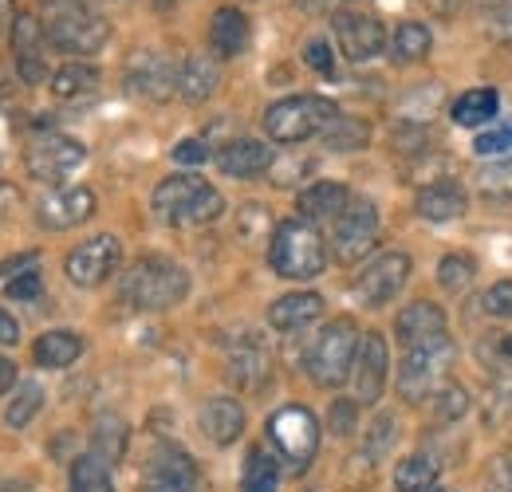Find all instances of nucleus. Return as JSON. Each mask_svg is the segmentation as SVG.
I'll list each match as a JSON object with an SVG mask.
<instances>
[{
  "mask_svg": "<svg viewBox=\"0 0 512 492\" xmlns=\"http://www.w3.org/2000/svg\"><path fill=\"white\" fill-rule=\"evenodd\" d=\"M154 217L162 225H174V229H197V225H213L221 213H225V197L221 189L197 178V174H170L154 185Z\"/></svg>",
  "mask_w": 512,
  "mask_h": 492,
  "instance_id": "f257e3e1",
  "label": "nucleus"
},
{
  "mask_svg": "<svg viewBox=\"0 0 512 492\" xmlns=\"http://www.w3.org/2000/svg\"><path fill=\"white\" fill-rule=\"evenodd\" d=\"M119 296L138 311L178 308L190 296V272L170 256H142L123 272Z\"/></svg>",
  "mask_w": 512,
  "mask_h": 492,
  "instance_id": "f03ea898",
  "label": "nucleus"
},
{
  "mask_svg": "<svg viewBox=\"0 0 512 492\" xmlns=\"http://www.w3.org/2000/svg\"><path fill=\"white\" fill-rule=\"evenodd\" d=\"M40 24L52 48L67 56H95L111 28L87 0H40Z\"/></svg>",
  "mask_w": 512,
  "mask_h": 492,
  "instance_id": "7ed1b4c3",
  "label": "nucleus"
},
{
  "mask_svg": "<svg viewBox=\"0 0 512 492\" xmlns=\"http://www.w3.org/2000/svg\"><path fill=\"white\" fill-rule=\"evenodd\" d=\"M268 264L280 280H296V284L316 280L327 268V245H323L320 229L304 217L280 221L268 241Z\"/></svg>",
  "mask_w": 512,
  "mask_h": 492,
  "instance_id": "20e7f679",
  "label": "nucleus"
},
{
  "mask_svg": "<svg viewBox=\"0 0 512 492\" xmlns=\"http://www.w3.org/2000/svg\"><path fill=\"white\" fill-rule=\"evenodd\" d=\"M359 327L351 315H339L331 323H323L320 335L312 339L308 347V378L320 386V390H339L347 378H351V367H355V355H359Z\"/></svg>",
  "mask_w": 512,
  "mask_h": 492,
  "instance_id": "39448f33",
  "label": "nucleus"
},
{
  "mask_svg": "<svg viewBox=\"0 0 512 492\" xmlns=\"http://www.w3.org/2000/svg\"><path fill=\"white\" fill-rule=\"evenodd\" d=\"M339 119V107L323 95H288L276 99L264 111V134L280 146H296L308 138H320L327 126Z\"/></svg>",
  "mask_w": 512,
  "mask_h": 492,
  "instance_id": "423d86ee",
  "label": "nucleus"
},
{
  "mask_svg": "<svg viewBox=\"0 0 512 492\" xmlns=\"http://www.w3.org/2000/svg\"><path fill=\"white\" fill-rule=\"evenodd\" d=\"M457 359V343L449 335H438L422 347H410L402 367H398V394L406 402H422V398H434L442 386H446V374L453 370Z\"/></svg>",
  "mask_w": 512,
  "mask_h": 492,
  "instance_id": "0eeeda50",
  "label": "nucleus"
},
{
  "mask_svg": "<svg viewBox=\"0 0 512 492\" xmlns=\"http://www.w3.org/2000/svg\"><path fill=\"white\" fill-rule=\"evenodd\" d=\"M268 441L292 473H304L320 453V422L308 406H280L268 418Z\"/></svg>",
  "mask_w": 512,
  "mask_h": 492,
  "instance_id": "6e6552de",
  "label": "nucleus"
},
{
  "mask_svg": "<svg viewBox=\"0 0 512 492\" xmlns=\"http://www.w3.org/2000/svg\"><path fill=\"white\" fill-rule=\"evenodd\" d=\"M379 241V205L363 193H351L347 209L331 225V256L335 264H359Z\"/></svg>",
  "mask_w": 512,
  "mask_h": 492,
  "instance_id": "1a4fd4ad",
  "label": "nucleus"
},
{
  "mask_svg": "<svg viewBox=\"0 0 512 492\" xmlns=\"http://www.w3.org/2000/svg\"><path fill=\"white\" fill-rule=\"evenodd\" d=\"M83 162H87V146H83L79 138L56 134V130L32 138L28 150H24V170H28V178L48 182V185L64 182L67 174H75Z\"/></svg>",
  "mask_w": 512,
  "mask_h": 492,
  "instance_id": "9d476101",
  "label": "nucleus"
},
{
  "mask_svg": "<svg viewBox=\"0 0 512 492\" xmlns=\"http://www.w3.org/2000/svg\"><path fill=\"white\" fill-rule=\"evenodd\" d=\"M410 280V256L406 252H383L375 256L351 284V296L363 308H386L390 300H398V292Z\"/></svg>",
  "mask_w": 512,
  "mask_h": 492,
  "instance_id": "9b49d317",
  "label": "nucleus"
},
{
  "mask_svg": "<svg viewBox=\"0 0 512 492\" xmlns=\"http://www.w3.org/2000/svg\"><path fill=\"white\" fill-rule=\"evenodd\" d=\"M119 260H123L119 237L99 233V237H91V241H83V245H75L67 252L64 272L75 288H99L107 276H115Z\"/></svg>",
  "mask_w": 512,
  "mask_h": 492,
  "instance_id": "f8f14e48",
  "label": "nucleus"
},
{
  "mask_svg": "<svg viewBox=\"0 0 512 492\" xmlns=\"http://www.w3.org/2000/svg\"><path fill=\"white\" fill-rule=\"evenodd\" d=\"M8 36H12V56H16V75L28 83V87H40L44 79L52 83V63L44 56V24H40V16H32V12H16V20H12V28H8Z\"/></svg>",
  "mask_w": 512,
  "mask_h": 492,
  "instance_id": "ddd939ff",
  "label": "nucleus"
},
{
  "mask_svg": "<svg viewBox=\"0 0 512 492\" xmlns=\"http://www.w3.org/2000/svg\"><path fill=\"white\" fill-rule=\"evenodd\" d=\"M331 28H335V40H339V52H343L351 63H371L383 56L386 28L379 16L343 8V12H335Z\"/></svg>",
  "mask_w": 512,
  "mask_h": 492,
  "instance_id": "4468645a",
  "label": "nucleus"
},
{
  "mask_svg": "<svg viewBox=\"0 0 512 492\" xmlns=\"http://www.w3.org/2000/svg\"><path fill=\"white\" fill-rule=\"evenodd\" d=\"M127 91L150 103H170L178 95V63L162 52H134L127 60Z\"/></svg>",
  "mask_w": 512,
  "mask_h": 492,
  "instance_id": "2eb2a0df",
  "label": "nucleus"
},
{
  "mask_svg": "<svg viewBox=\"0 0 512 492\" xmlns=\"http://www.w3.org/2000/svg\"><path fill=\"white\" fill-rule=\"evenodd\" d=\"M95 205L99 201H95V193L87 185H60V189H52L36 205V225L44 233H67V229L91 221L95 217Z\"/></svg>",
  "mask_w": 512,
  "mask_h": 492,
  "instance_id": "dca6fc26",
  "label": "nucleus"
},
{
  "mask_svg": "<svg viewBox=\"0 0 512 492\" xmlns=\"http://www.w3.org/2000/svg\"><path fill=\"white\" fill-rule=\"evenodd\" d=\"M197 489V465L186 449L162 441L142 473V492H193Z\"/></svg>",
  "mask_w": 512,
  "mask_h": 492,
  "instance_id": "f3484780",
  "label": "nucleus"
},
{
  "mask_svg": "<svg viewBox=\"0 0 512 492\" xmlns=\"http://www.w3.org/2000/svg\"><path fill=\"white\" fill-rule=\"evenodd\" d=\"M386 370H390V351L379 331H367L359 339V355L351 367V382H355V402L359 406H375L386 390Z\"/></svg>",
  "mask_w": 512,
  "mask_h": 492,
  "instance_id": "a211bd4d",
  "label": "nucleus"
},
{
  "mask_svg": "<svg viewBox=\"0 0 512 492\" xmlns=\"http://www.w3.org/2000/svg\"><path fill=\"white\" fill-rule=\"evenodd\" d=\"M414 209L422 221H434V225H446L465 217L469 209V197H465V185L453 182V178H438V182H426L414 197Z\"/></svg>",
  "mask_w": 512,
  "mask_h": 492,
  "instance_id": "6ab92c4d",
  "label": "nucleus"
},
{
  "mask_svg": "<svg viewBox=\"0 0 512 492\" xmlns=\"http://www.w3.org/2000/svg\"><path fill=\"white\" fill-rule=\"evenodd\" d=\"M249 40H253V28H249V16L233 4H221L209 20V48L217 60H237L249 52Z\"/></svg>",
  "mask_w": 512,
  "mask_h": 492,
  "instance_id": "aec40b11",
  "label": "nucleus"
},
{
  "mask_svg": "<svg viewBox=\"0 0 512 492\" xmlns=\"http://www.w3.org/2000/svg\"><path fill=\"white\" fill-rule=\"evenodd\" d=\"M276 162V154L256 142V138H233L217 150V170L225 178H256V174H268Z\"/></svg>",
  "mask_w": 512,
  "mask_h": 492,
  "instance_id": "412c9836",
  "label": "nucleus"
},
{
  "mask_svg": "<svg viewBox=\"0 0 512 492\" xmlns=\"http://www.w3.org/2000/svg\"><path fill=\"white\" fill-rule=\"evenodd\" d=\"M394 335H398V343H402L406 351H410V347H422V343L446 335V311L438 308V304H430V300H418V304L398 311Z\"/></svg>",
  "mask_w": 512,
  "mask_h": 492,
  "instance_id": "4be33fe9",
  "label": "nucleus"
},
{
  "mask_svg": "<svg viewBox=\"0 0 512 492\" xmlns=\"http://www.w3.org/2000/svg\"><path fill=\"white\" fill-rule=\"evenodd\" d=\"M197 426L201 433L213 441V445H233L241 433H245V406L233 398V394H221V398H209L197 414Z\"/></svg>",
  "mask_w": 512,
  "mask_h": 492,
  "instance_id": "5701e85b",
  "label": "nucleus"
},
{
  "mask_svg": "<svg viewBox=\"0 0 512 492\" xmlns=\"http://www.w3.org/2000/svg\"><path fill=\"white\" fill-rule=\"evenodd\" d=\"M221 87V63L217 56H186L178 63V99L190 103V107H201L217 95Z\"/></svg>",
  "mask_w": 512,
  "mask_h": 492,
  "instance_id": "b1692460",
  "label": "nucleus"
},
{
  "mask_svg": "<svg viewBox=\"0 0 512 492\" xmlns=\"http://www.w3.org/2000/svg\"><path fill=\"white\" fill-rule=\"evenodd\" d=\"M347 201H351V189L343 182H312L296 197V209L304 221H312L320 229V225H335V217L347 209Z\"/></svg>",
  "mask_w": 512,
  "mask_h": 492,
  "instance_id": "393cba45",
  "label": "nucleus"
},
{
  "mask_svg": "<svg viewBox=\"0 0 512 492\" xmlns=\"http://www.w3.org/2000/svg\"><path fill=\"white\" fill-rule=\"evenodd\" d=\"M225 378L237 386V390H264L268 378H272V355L260 347V343H241L233 347L229 355V367H225Z\"/></svg>",
  "mask_w": 512,
  "mask_h": 492,
  "instance_id": "a878e982",
  "label": "nucleus"
},
{
  "mask_svg": "<svg viewBox=\"0 0 512 492\" xmlns=\"http://www.w3.org/2000/svg\"><path fill=\"white\" fill-rule=\"evenodd\" d=\"M323 315L320 292H288L268 308V323L276 331H304L308 323H316Z\"/></svg>",
  "mask_w": 512,
  "mask_h": 492,
  "instance_id": "bb28decb",
  "label": "nucleus"
},
{
  "mask_svg": "<svg viewBox=\"0 0 512 492\" xmlns=\"http://www.w3.org/2000/svg\"><path fill=\"white\" fill-rule=\"evenodd\" d=\"M130 445V426L123 414H99L95 418V426H91V453L99 457V461H107V465H119L123 461V453H127Z\"/></svg>",
  "mask_w": 512,
  "mask_h": 492,
  "instance_id": "cd10ccee",
  "label": "nucleus"
},
{
  "mask_svg": "<svg viewBox=\"0 0 512 492\" xmlns=\"http://www.w3.org/2000/svg\"><path fill=\"white\" fill-rule=\"evenodd\" d=\"M83 355V335L75 331H44L32 347V359L44 370H64Z\"/></svg>",
  "mask_w": 512,
  "mask_h": 492,
  "instance_id": "c85d7f7f",
  "label": "nucleus"
},
{
  "mask_svg": "<svg viewBox=\"0 0 512 492\" xmlns=\"http://www.w3.org/2000/svg\"><path fill=\"white\" fill-rule=\"evenodd\" d=\"M497 107H501V95L493 87H473V91L453 99L449 115H453L457 126H485L497 119Z\"/></svg>",
  "mask_w": 512,
  "mask_h": 492,
  "instance_id": "c756f323",
  "label": "nucleus"
},
{
  "mask_svg": "<svg viewBox=\"0 0 512 492\" xmlns=\"http://www.w3.org/2000/svg\"><path fill=\"white\" fill-rule=\"evenodd\" d=\"M99 83H103V75H99L95 63L71 60V63H64V67H56V75H52V95H56V99H83V95H91Z\"/></svg>",
  "mask_w": 512,
  "mask_h": 492,
  "instance_id": "7c9ffc66",
  "label": "nucleus"
},
{
  "mask_svg": "<svg viewBox=\"0 0 512 492\" xmlns=\"http://www.w3.org/2000/svg\"><path fill=\"white\" fill-rule=\"evenodd\" d=\"M430 48H434V32H430L426 24H418V20L398 24V28H394V36H390V60L394 63L426 60V56H430Z\"/></svg>",
  "mask_w": 512,
  "mask_h": 492,
  "instance_id": "2f4dec72",
  "label": "nucleus"
},
{
  "mask_svg": "<svg viewBox=\"0 0 512 492\" xmlns=\"http://www.w3.org/2000/svg\"><path fill=\"white\" fill-rule=\"evenodd\" d=\"M320 138H323V146L335 150V154H355V150H367L371 126H367V119H355V115H343V111H339V119L327 126Z\"/></svg>",
  "mask_w": 512,
  "mask_h": 492,
  "instance_id": "473e14b6",
  "label": "nucleus"
},
{
  "mask_svg": "<svg viewBox=\"0 0 512 492\" xmlns=\"http://www.w3.org/2000/svg\"><path fill=\"white\" fill-rule=\"evenodd\" d=\"M280 489V457L268 449H249L245 473H241V492H276Z\"/></svg>",
  "mask_w": 512,
  "mask_h": 492,
  "instance_id": "72a5a7b5",
  "label": "nucleus"
},
{
  "mask_svg": "<svg viewBox=\"0 0 512 492\" xmlns=\"http://www.w3.org/2000/svg\"><path fill=\"white\" fill-rule=\"evenodd\" d=\"M71 492H115L111 465L99 461L95 453H83L71 461Z\"/></svg>",
  "mask_w": 512,
  "mask_h": 492,
  "instance_id": "f704fd0d",
  "label": "nucleus"
},
{
  "mask_svg": "<svg viewBox=\"0 0 512 492\" xmlns=\"http://www.w3.org/2000/svg\"><path fill=\"white\" fill-rule=\"evenodd\" d=\"M40 406H44V386L40 382H20L12 390V402L4 406V426L8 430H24L40 414Z\"/></svg>",
  "mask_w": 512,
  "mask_h": 492,
  "instance_id": "c9c22d12",
  "label": "nucleus"
},
{
  "mask_svg": "<svg viewBox=\"0 0 512 492\" xmlns=\"http://www.w3.org/2000/svg\"><path fill=\"white\" fill-rule=\"evenodd\" d=\"M438 485V461L434 457H406L394 469V489L398 492H434Z\"/></svg>",
  "mask_w": 512,
  "mask_h": 492,
  "instance_id": "e433bc0d",
  "label": "nucleus"
},
{
  "mask_svg": "<svg viewBox=\"0 0 512 492\" xmlns=\"http://www.w3.org/2000/svg\"><path fill=\"white\" fill-rule=\"evenodd\" d=\"M473 276H477V260L465 256V252H449L446 260L438 264V284H442V292H449V296H461L473 284Z\"/></svg>",
  "mask_w": 512,
  "mask_h": 492,
  "instance_id": "4c0bfd02",
  "label": "nucleus"
},
{
  "mask_svg": "<svg viewBox=\"0 0 512 492\" xmlns=\"http://www.w3.org/2000/svg\"><path fill=\"white\" fill-rule=\"evenodd\" d=\"M469 414V390L457 386V382H446L438 394H434V418L438 422H461Z\"/></svg>",
  "mask_w": 512,
  "mask_h": 492,
  "instance_id": "58836bf2",
  "label": "nucleus"
},
{
  "mask_svg": "<svg viewBox=\"0 0 512 492\" xmlns=\"http://www.w3.org/2000/svg\"><path fill=\"white\" fill-rule=\"evenodd\" d=\"M473 150L481 158H505V154H512V119H501V123L489 126V130H481L477 142H473Z\"/></svg>",
  "mask_w": 512,
  "mask_h": 492,
  "instance_id": "ea45409f",
  "label": "nucleus"
},
{
  "mask_svg": "<svg viewBox=\"0 0 512 492\" xmlns=\"http://www.w3.org/2000/svg\"><path fill=\"white\" fill-rule=\"evenodd\" d=\"M485 492H512V445L489 457V469H485Z\"/></svg>",
  "mask_w": 512,
  "mask_h": 492,
  "instance_id": "a19ab883",
  "label": "nucleus"
},
{
  "mask_svg": "<svg viewBox=\"0 0 512 492\" xmlns=\"http://www.w3.org/2000/svg\"><path fill=\"white\" fill-rule=\"evenodd\" d=\"M390 445H394V418H390V414H379V418L371 422V430H367L363 453H367V461H379Z\"/></svg>",
  "mask_w": 512,
  "mask_h": 492,
  "instance_id": "79ce46f5",
  "label": "nucleus"
},
{
  "mask_svg": "<svg viewBox=\"0 0 512 492\" xmlns=\"http://www.w3.org/2000/svg\"><path fill=\"white\" fill-rule=\"evenodd\" d=\"M327 426H331L335 437H351L355 426H359V402H355V398H339V402H331Z\"/></svg>",
  "mask_w": 512,
  "mask_h": 492,
  "instance_id": "37998d69",
  "label": "nucleus"
},
{
  "mask_svg": "<svg viewBox=\"0 0 512 492\" xmlns=\"http://www.w3.org/2000/svg\"><path fill=\"white\" fill-rule=\"evenodd\" d=\"M477 185L485 197H512V158L501 166H489L477 174Z\"/></svg>",
  "mask_w": 512,
  "mask_h": 492,
  "instance_id": "c03bdc74",
  "label": "nucleus"
},
{
  "mask_svg": "<svg viewBox=\"0 0 512 492\" xmlns=\"http://www.w3.org/2000/svg\"><path fill=\"white\" fill-rule=\"evenodd\" d=\"M40 292H44V272L40 268H28V272H20L16 280L4 284L8 300H40Z\"/></svg>",
  "mask_w": 512,
  "mask_h": 492,
  "instance_id": "a18cd8bd",
  "label": "nucleus"
},
{
  "mask_svg": "<svg viewBox=\"0 0 512 492\" xmlns=\"http://www.w3.org/2000/svg\"><path fill=\"white\" fill-rule=\"evenodd\" d=\"M481 308L493 319H512V280H497L485 296H481Z\"/></svg>",
  "mask_w": 512,
  "mask_h": 492,
  "instance_id": "49530a36",
  "label": "nucleus"
},
{
  "mask_svg": "<svg viewBox=\"0 0 512 492\" xmlns=\"http://www.w3.org/2000/svg\"><path fill=\"white\" fill-rule=\"evenodd\" d=\"M268 225H272V217H268V209H264V205H245V209H241V217H237V233H241V237H249V241H264Z\"/></svg>",
  "mask_w": 512,
  "mask_h": 492,
  "instance_id": "de8ad7c7",
  "label": "nucleus"
},
{
  "mask_svg": "<svg viewBox=\"0 0 512 492\" xmlns=\"http://www.w3.org/2000/svg\"><path fill=\"white\" fill-rule=\"evenodd\" d=\"M485 32H489V40H497V44L512 48V0H501V4L489 12Z\"/></svg>",
  "mask_w": 512,
  "mask_h": 492,
  "instance_id": "09e8293b",
  "label": "nucleus"
},
{
  "mask_svg": "<svg viewBox=\"0 0 512 492\" xmlns=\"http://www.w3.org/2000/svg\"><path fill=\"white\" fill-rule=\"evenodd\" d=\"M304 63L312 67V71H320V75H331L335 71V52H331V44L316 36V40H308L304 44Z\"/></svg>",
  "mask_w": 512,
  "mask_h": 492,
  "instance_id": "8fccbe9b",
  "label": "nucleus"
},
{
  "mask_svg": "<svg viewBox=\"0 0 512 492\" xmlns=\"http://www.w3.org/2000/svg\"><path fill=\"white\" fill-rule=\"evenodd\" d=\"M174 162H182V166H201V162H209V142H205V138H182V142L174 146Z\"/></svg>",
  "mask_w": 512,
  "mask_h": 492,
  "instance_id": "3c124183",
  "label": "nucleus"
},
{
  "mask_svg": "<svg viewBox=\"0 0 512 492\" xmlns=\"http://www.w3.org/2000/svg\"><path fill=\"white\" fill-rule=\"evenodd\" d=\"M36 264H40V252H20V256H8V260H0V284L16 280L20 272H28V268H36Z\"/></svg>",
  "mask_w": 512,
  "mask_h": 492,
  "instance_id": "603ef678",
  "label": "nucleus"
},
{
  "mask_svg": "<svg viewBox=\"0 0 512 492\" xmlns=\"http://www.w3.org/2000/svg\"><path fill=\"white\" fill-rule=\"evenodd\" d=\"M16 209H20V189L8 182H0V225H8Z\"/></svg>",
  "mask_w": 512,
  "mask_h": 492,
  "instance_id": "864d4df0",
  "label": "nucleus"
},
{
  "mask_svg": "<svg viewBox=\"0 0 512 492\" xmlns=\"http://www.w3.org/2000/svg\"><path fill=\"white\" fill-rule=\"evenodd\" d=\"M20 343V323L12 319V311L0 308V347H16Z\"/></svg>",
  "mask_w": 512,
  "mask_h": 492,
  "instance_id": "5fc2aeb1",
  "label": "nucleus"
},
{
  "mask_svg": "<svg viewBox=\"0 0 512 492\" xmlns=\"http://www.w3.org/2000/svg\"><path fill=\"white\" fill-rule=\"evenodd\" d=\"M343 4L347 0H296V8H304V12H312V16H335V12H343Z\"/></svg>",
  "mask_w": 512,
  "mask_h": 492,
  "instance_id": "6e6d98bb",
  "label": "nucleus"
},
{
  "mask_svg": "<svg viewBox=\"0 0 512 492\" xmlns=\"http://www.w3.org/2000/svg\"><path fill=\"white\" fill-rule=\"evenodd\" d=\"M16 378H20V370H16V363L0 355V398H4L8 390H16Z\"/></svg>",
  "mask_w": 512,
  "mask_h": 492,
  "instance_id": "4d7b16f0",
  "label": "nucleus"
},
{
  "mask_svg": "<svg viewBox=\"0 0 512 492\" xmlns=\"http://www.w3.org/2000/svg\"><path fill=\"white\" fill-rule=\"evenodd\" d=\"M501 355H505V359H512V335H505V339H501Z\"/></svg>",
  "mask_w": 512,
  "mask_h": 492,
  "instance_id": "13d9d810",
  "label": "nucleus"
},
{
  "mask_svg": "<svg viewBox=\"0 0 512 492\" xmlns=\"http://www.w3.org/2000/svg\"><path fill=\"white\" fill-rule=\"evenodd\" d=\"M150 4H154V8H162V12H170V8L178 4V0H150Z\"/></svg>",
  "mask_w": 512,
  "mask_h": 492,
  "instance_id": "bf43d9fd",
  "label": "nucleus"
},
{
  "mask_svg": "<svg viewBox=\"0 0 512 492\" xmlns=\"http://www.w3.org/2000/svg\"><path fill=\"white\" fill-rule=\"evenodd\" d=\"M477 4H501V0H477Z\"/></svg>",
  "mask_w": 512,
  "mask_h": 492,
  "instance_id": "052dcab7",
  "label": "nucleus"
},
{
  "mask_svg": "<svg viewBox=\"0 0 512 492\" xmlns=\"http://www.w3.org/2000/svg\"><path fill=\"white\" fill-rule=\"evenodd\" d=\"M434 492H438V489H434Z\"/></svg>",
  "mask_w": 512,
  "mask_h": 492,
  "instance_id": "680f3d73",
  "label": "nucleus"
}]
</instances>
